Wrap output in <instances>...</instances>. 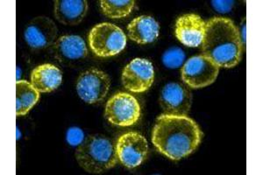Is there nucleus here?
Here are the masks:
<instances>
[{
  "instance_id": "nucleus-1",
  "label": "nucleus",
  "mask_w": 263,
  "mask_h": 175,
  "mask_svg": "<svg viewBox=\"0 0 263 175\" xmlns=\"http://www.w3.org/2000/svg\"><path fill=\"white\" fill-rule=\"evenodd\" d=\"M202 137L203 132L193 119L164 113L156 119L152 142L164 156L179 161L198 147Z\"/></svg>"
},
{
  "instance_id": "nucleus-2",
  "label": "nucleus",
  "mask_w": 263,
  "mask_h": 175,
  "mask_svg": "<svg viewBox=\"0 0 263 175\" xmlns=\"http://www.w3.org/2000/svg\"><path fill=\"white\" fill-rule=\"evenodd\" d=\"M242 48L239 28L230 18L214 17L207 21L202 51L219 68L236 67L242 57Z\"/></svg>"
},
{
  "instance_id": "nucleus-3",
  "label": "nucleus",
  "mask_w": 263,
  "mask_h": 175,
  "mask_svg": "<svg viewBox=\"0 0 263 175\" xmlns=\"http://www.w3.org/2000/svg\"><path fill=\"white\" fill-rule=\"evenodd\" d=\"M75 157L85 172L94 174L114 168L119 160L111 140L98 134L87 137L76 150Z\"/></svg>"
},
{
  "instance_id": "nucleus-4",
  "label": "nucleus",
  "mask_w": 263,
  "mask_h": 175,
  "mask_svg": "<svg viewBox=\"0 0 263 175\" xmlns=\"http://www.w3.org/2000/svg\"><path fill=\"white\" fill-rule=\"evenodd\" d=\"M89 44L93 53L98 56H114L126 48V34L120 27L104 22L96 25L91 29L89 34Z\"/></svg>"
},
{
  "instance_id": "nucleus-5",
  "label": "nucleus",
  "mask_w": 263,
  "mask_h": 175,
  "mask_svg": "<svg viewBox=\"0 0 263 175\" xmlns=\"http://www.w3.org/2000/svg\"><path fill=\"white\" fill-rule=\"evenodd\" d=\"M141 115V105L137 99L127 93H117L108 100L105 106V119L118 126L135 125Z\"/></svg>"
},
{
  "instance_id": "nucleus-6",
  "label": "nucleus",
  "mask_w": 263,
  "mask_h": 175,
  "mask_svg": "<svg viewBox=\"0 0 263 175\" xmlns=\"http://www.w3.org/2000/svg\"><path fill=\"white\" fill-rule=\"evenodd\" d=\"M219 67L213 61L202 55L192 57L182 68V79L192 89H201L215 82Z\"/></svg>"
},
{
  "instance_id": "nucleus-7",
  "label": "nucleus",
  "mask_w": 263,
  "mask_h": 175,
  "mask_svg": "<svg viewBox=\"0 0 263 175\" xmlns=\"http://www.w3.org/2000/svg\"><path fill=\"white\" fill-rule=\"evenodd\" d=\"M111 88V79L105 72L90 68L83 72L77 82V92L87 104L100 103Z\"/></svg>"
},
{
  "instance_id": "nucleus-8",
  "label": "nucleus",
  "mask_w": 263,
  "mask_h": 175,
  "mask_svg": "<svg viewBox=\"0 0 263 175\" xmlns=\"http://www.w3.org/2000/svg\"><path fill=\"white\" fill-rule=\"evenodd\" d=\"M117 157L127 168H135L141 165L148 155V143L139 132L130 131L123 134L117 140Z\"/></svg>"
},
{
  "instance_id": "nucleus-9",
  "label": "nucleus",
  "mask_w": 263,
  "mask_h": 175,
  "mask_svg": "<svg viewBox=\"0 0 263 175\" xmlns=\"http://www.w3.org/2000/svg\"><path fill=\"white\" fill-rule=\"evenodd\" d=\"M123 86L134 93H142L149 89L155 81L154 66L149 61L135 58L123 69Z\"/></svg>"
},
{
  "instance_id": "nucleus-10",
  "label": "nucleus",
  "mask_w": 263,
  "mask_h": 175,
  "mask_svg": "<svg viewBox=\"0 0 263 175\" xmlns=\"http://www.w3.org/2000/svg\"><path fill=\"white\" fill-rule=\"evenodd\" d=\"M159 102L165 114L187 116L192 108V93L181 83H167L162 89Z\"/></svg>"
},
{
  "instance_id": "nucleus-11",
  "label": "nucleus",
  "mask_w": 263,
  "mask_h": 175,
  "mask_svg": "<svg viewBox=\"0 0 263 175\" xmlns=\"http://www.w3.org/2000/svg\"><path fill=\"white\" fill-rule=\"evenodd\" d=\"M58 35V28L54 21L45 16L35 17L25 29V40L31 48L42 49L53 45Z\"/></svg>"
},
{
  "instance_id": "nucleus-12",
  "label": "nucleus",
  "mask_w": 263,
  "mask_h": 175,
  "mask_svg": "<svg viewBox=\"0 0 263 175\" xmlns=\"http://www.w3.org/2000/svg\"><path fill=\"white\" fill-rule=\"evenodd\" d=\"M205 26L206 22L198 15L194 13L182 15L176 23V37L187 47L197 48L203 42Z\"/></svg>"
},
{
  "instance_id": "nucleus-13",
  "label": "nucleus",
  "mask_w": 263,
  "mask_h": 175,
  "mask_svg": "<svg viewBox=\"0 0 263 175\" xmlns=\"http://www.w3.org/2000/svg\"><path fill=\"white\" fill-rule=\"evenodd\" d=\"M89 5L86 0H57L54 14L57 21L66 26H77L86 16Z\"/></svg>"
},
{
  "instance_id": "nucleus-14",
  "label": "nucleus",
  "mask_w": 263,
  "mask_h": 175,
  "mask_svg": "<svg viewBox=\"0 0 263 175\" xmlns=\"http://www.w3.org/2000/svg\"><path fill=\"white\" fill-rule=\"evenodd\" d=\"M63 83V73L53 64L36 67L31 74V84L40 93L54 91Z\"/></svg>"
},
{
  "instance_id": "nucleus-15",
  "label": "nucleus",
  "mask_w": 263,
  "mask_h": 175,
  "mask_svg": "<svg viewBox=\"0 0 263 175\" xmlns=\"http://www.w3.org/2000/svg\"><path fill=\"white\" fill-rule=\"evenodd\" d=\"M158 22L150 16H139L129 23L127 33L129 39L138 44H147L155 42L159 36Z\"/></svg>"
},
{
  "instance_id": "nucleus-16",
  "label": "nucleus",
  "mask_w": 263,
  "mask_h": 175,
  "mask_svg": "<svg viewBox=\"0 0 263 175\" xmlns=\"http://www.w3.org/2000/svg\"><path fill=\"white\" fill-rule=\"evenodd\" d=\"M55 57L61 60L84 59L88 54L84 39L78 35H64L54 42L53 47Z\"/></svg>"
},
{
  "instance_id": "nucleus-17",
  "label": "nucleus",
  "mask_w": 263,
  "mask_h": 175,
  "mask_svg": "<svg viewBox=\"0 0 263 175\" xmlns=\"http://www.w3.org/2000/svg\"><path fill=\"white\" fill-rule=\"evenodd\" d=\"M38 92L31 83L26 80L16 82V116H24L37 104Z\"/></svg>"
},
{
  "instance_id": "nucleus-18",
  "label": "nucleus",
  "mask_w": 263,
  "mask_h": 175,
  "mask_svg": "<svg viewBox=\"0 0 263 175\" xmlns=\"http://www.w3.org/2000/svg\"><path fill=\"white\" fill-rule=\"evenodd\" d=\"M99 3L103 13L110 18H126L135 5L134 0H101Z\"/></svg>"
},
{
  "instance_id": "nucleus-19",
  "label": "nucleus",
  "mask_w": 263,
  "mask_h": 175,
  "mask_svg": "<svg viewBox=\"0 0 263 175\" xmlns=\"http://www.w3.org/2000/svg\"><path fill=\"white\" fill-rule=\"evenodd\" d=\"M185 58L183 51L179 48H171L165 52L162 62L167 68H177L182 66Z\"/></svg>"
},
{
  "instance_id": "nucleus-20",
  "label": "nucleus",
  "mask_w": 263,
  "mask_h": 175,
  "mask_svg": "<svg viewBox=\"0 0 263 175\" xmlns=\"http://www.w3.org/2000/svg\"><path fill=\"white\" fill-rule=\"evenodd\" d=\"M67 142L71 146H79L84 140V131L80 128L72 127L67 132Z\"/></svg>"
},
{
  "instance_id": "nucleus-21",
  "label": "nucleus",
  "mask_w": 263,
  "mask_h": 175,
  "mask_svg": "<svg viewBox=\"0 0 263 175\" xmlns=\"http://www.w3.org/2000/svg\"><path fill=\"white\" fill-rule=\"evenodd\" d=\"M214 8L219 12H228L232 9L233 6V1H213Z\"/></svg>"
},
{
  "instance_id": "nucleus-22",
  "label": "nucleus",
  "mask_w": 263,
  "mask_h": 175,
  "mask_svg": "<svg viewBox=\"0 0 263 175\" xmlns=\"http://www.w3.org/2000/svg\"><path fill=\"white\" fill-rule=\"evenodd\" d=\"M246 29H247V25H246V18H244V21L241 23V31L239 32V37H240V41L242 43V46L246 45Z\"/></svg>"
}]
</instances>
